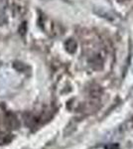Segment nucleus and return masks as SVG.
<instances>
[{"instance_id": "f257e3e1", "label": "nucleus", "mask_w": 133, "mask_h": 149, "mask_svg": "<svg viewBox=\"0 0 133 149\" xmlns=\"http://www.w3.org/2000/svg\"><path fill=\"white\" fill-rule=\"evenodd\" d=\"M66 47H67V50H68V51H69L70 53H72V52L76 51L77 44H76V42H75V41L70 40V41H68V42H67Z\"/></svg>"}]
</instances>
